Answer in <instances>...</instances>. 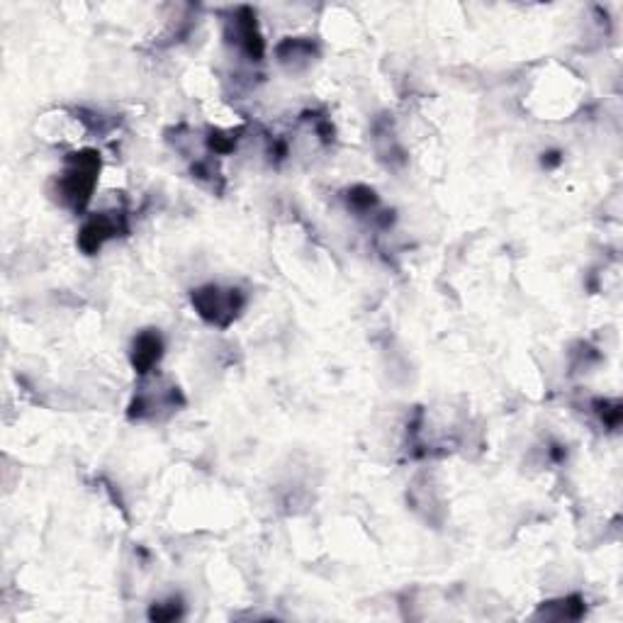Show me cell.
I'll list each match as a JSON object with an SVG mask.
<instances>
[{"instance_id":"cell-7","label":"cell","mask_w":623,"mask_h":623,"mask_svg":"<svg viewBox=\"0 0 623 623\" xmlns=\"http://www.w3.org/2000/svg\"><path fill=\"white\" fill-rule=\"evenodd\" d=\"M317 56V47L310 42V39H285L283 44L278 47V61L288 69H300V66H307L310 61H314Z\"/></svg>"},{"instance_id":"cell-5","label":"cell","mask_w":623,"mask_h":623,"mask_svg":"<svg viewBox=\"0 0 623 623\" xmlns=\"http://www.w3.org/2000/svg\"><path fill=\"white\" fill-rule=\"evenodd\" d=\"M227 39L239 49L241 54L249 56L251 61H261L263 52H266V44H263L261 32H258L256 15L249 8H239L232 15V20H227Z\"/></svg>"},{"instance_id":"cell-1","label":"cell","mask_w":623,"mask_h":623,"mask_svg":"<svg viewBox=\"0 0 623 623\" xmlns=\"http://www.w3.org/2000/svg\"><path fill=\"white\" fill-rule=\"evenodd\" d=\"M100 173V156L95 151L71 154L59 176V198L66 207L81 212L91 202L95 181Z\"/></svg>"},{"instance_id":"cell-8","label":"cell","mask_w":623,"mask_h":623,"mask_svg":"<svg viewBox=\"0 0 623 623\" xmlns=\"http://www.w3.org/2000/svg\"><path fill=\"white\" fill-rule=\"evenodd\" d=\"M585 614V602L582 597H565L558 599V602H548L538 611V616H546V619H555V621H565V619H580Z\"/></svg>"},{"instance_id":"cell-4","label":"cell","mask_w":623,"mask_h":623,"mask_svg":"<svg viewBox=\"0 0 623 623\" xmlns=\"http://www.w3.org/2000/svg\"><path fill=\"white\" fill-rule=\"evenodd\" d=\"M127 232V217L122 212H100L93 215L91 220L81 227L78 232V246H81L83 254L93 256L108 244L110 239L120 237Z\"/></svg>"},{"instance_id":"cell-3","label":"cell","mask_w":623,"mask_h":623,"mask_svg":"<svg viewBox=\"0 0 623 623\" xmlns=\"http://www.w3.org/2000/svg\"><path fill=\"white\" fill-rule=\"evenodd\" d=\"M183 404V395L178 390V385L171 383H147L137 390L132 404H129V419H159L161 414H171L176 412L178 407Z\"/></svg>"},{"instance_id":"cell-10","label":"cell","mask_w":623,"mask_h":623,"mask_svg":"<svg viewBox=\"0 0 623 623\" xmlns=\"http://www.w3.org/2000/svg\"><path fill=\"white\" fill-rule=\"evenodd\" d=\"M183 614L181 599H168V602H159L151 606L149 616L154 621H173Z\"/></svg>"},{"instance_id":"cell-9","label":"cell","mask_w":623,"mask_h":623,"mask_svg":"<svg viewBox=\"0 0 623 623\" xmlns=\"http://www.w3.org/2000/svg\"><path fill=\"white\" fill-rule=\"evenodd\" d=\"M349 207L358 215H366V212H373L378 207V198L366 185H356V188L349 190Z\"/></svg>"},{"instance_id":"cell-6","label":"cell","mask_w":623,"mask_h":623,"mask_svg":"<svg viewBox=\"0 0 623 623\" xmlns=\"http://www.w3.org/2000/svg\"><path fill=\"white\" fill-rule=\"evenodd\" d=\"M161 356H164V339L156 329H147L134 339L132 344V366L139 375H147L159 366Z\"/></svg>"},{"instance_id":"cell-2","label":"cell","mask_w":623,"mask_h":623,"mask_svg":"<svg viewBox=\"0 0 623 623\" xmlns=\"http://www.w3.org/2000/svg\"><path fill=\"white\" fill-rule=\"evenodd\" d=\"M195 312L207 324L227 329L239 317L246 305V297L239 288H222V285H202L190 295Z\"/></svg>"}]
</instances>
